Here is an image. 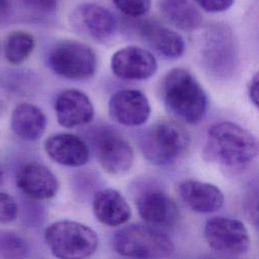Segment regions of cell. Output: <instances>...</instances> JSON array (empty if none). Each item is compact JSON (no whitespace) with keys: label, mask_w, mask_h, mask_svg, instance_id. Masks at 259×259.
I'll return each instance as SVG.
<instances>
[{"label":"cell","mask_w":259,"mask_h":259,"mask_svg":"<svg viewBox=\"0 0 259 259\" xmlns=\"http://www.w3.org/2000/svg\"><path fill=\"white\" fill-rule=\"evenodd\" d=\"M257 154L256 138L241 125L221 121L208 127L203 149L207 160L228 167H242L252 162Z\"/></svg>","instance_id":"cell-1"},{"label":"cell","mask_w":259,"mask_h":259,"mask_svg":"<svg viewBox=\"0 0 259 259\" xmlns=\"http://www.w3.org/2000/svg\"><path fill=\"white\" fill-rule=\"evenodd\" d=\"M161 94L169 111L186 123H197L205 115L206 93L196 78L186 69L170 70L162 80Z\"/></svg>","instance_id":"cell-2"},{"label":"cell","mask_w":259,"mask_h":259,"mask_svg":"<svg viewBox=\"0 0 259 259\" xmlns=\"http://www.w3.org/2000/svg\"><path fill=\"white\" fill-rule=\"evenodd\" d=\"M112 244L119 255L131 258H166L174 253L172 240L151 225H128L114 234Z\"/></svg>","instance_id":"cell-3"},{"label":"cell","mask_w":259,"mask_h":259,"mask_svg":"<svg viewBox=\"0 0 259 259\" xmlns=\"http://www.w3.org/2000/svg\"><path fill=\"white\" fill-rule=\"evenodd\" d=\"M45 240L52 254L62 259H84L95 253L99 239L96 232L75 221H58L45 231Z\"/></svg>","instance_id":"cell-4"},{"label":"cell","mask_w":259,"mask_h":259,"mask_svg":"<svg viewBox=\"0 0 259 259\" xmlns=\"http://www.w3.org/2000/svg\"><path fill=\"white\" fill-rule=\"evenodd\" d=\"M140 145L144 157L150 163L168 165L186 151L189 146V136L175 122L159 121L144 132Z\"/></svg>","instance_id":"cell-5"},{"label":"cell","mask_w":259,"mask_h":259,"mask_svg":"<svg viewBox=\"0 0 259 259\" xmlns=\"http://www.w3.org/2000/svg\"><path fill=\"white\" fill-rule=\"evenodd\" d=\"M200 59L204 67L217 76L227 77L237 65V45L232 29L224 23L208 25L200 38Z\"/></svg>","instance_id":"cell-6"},{"label":"cell","mask_w":259,"mask_h":259,"mask_svg":"<svg viewBox=\"0 0 259 259\" xmlns=\"http://www.w3.org/2000/svg\"><path fill=\"white\" fill-rule=\"evenodd\" d=\"M48 65L59 76L72 80H86L96 71L94 51L78 40L65 39L55 44L48 55Z\"/></svg>","instance_id":"cell-7"},{"label":"cell","mask_w":259,"mask_h":259,"mask_svg":"<svg viewBox=\"0 0 259 259\" xmlns=\"http://www.w3.org/2000/svg\"><path fill=\"white\" fill-rule=\"evenodd\" d=\"M203 234L207 245L222 254L242 255L250 247L249 232L237 219L212 217L206 221Z\"/></svg>","instance_id":"cell-8"},{"label":"cell","mask_w":259,"mask_h":259,"mask_svg":"<svg viewBox=\"0 0 259 259\" xmlns=\"http://www.w3.org/2000/svg\"><path fill=\"white\" fill-rule=\"evenodd\" d=\"M92 145L101 168L112 175L126 173L135 161L132 145L120 135L110 130H97L93 135Z\"/></svg>","instance_id":"cell-9"},{"label":"cell","mask_w":259,"mask_h":259,"mask_svg":"<svg viewBox=\"0 0 259 259\" xmlns=\"http://www.w3.org/2000/svg\"><path fill=\"white\" fill-rule=\"evenodd\" d=\"M108 113L116 123L125 126H139L149 119L151 104L142 91L121 89L110 96Z\"/></svg>","instance_id":"cell-10"},{"label":"cell","mask_w":259,"mask_h":259,"mask_svg":"<svg viewBox=\"0 0 259 259\" xmlns=\"http://www.w3.org/2000/svg\"><path fill=\"white\" fill-rule=\"evenodd\" d=\"M154 55L138 46H127L117 50L110 59L112 73L123 80H146L157 71Z\"/></svg>","instance_id":"cell-11"},{"label":"cell","mask_w":259,"mask_h":259,"mask_svg":"<svg viewBox=\"0 0 259 259\" xmlns=\"http://www.w3.org/2000/svg\"><path fill=\"white\" fill-rule=\"evenodd\" d=\"M72 25L95 40L110 38L116 28L117 20L107 8L96 3H82L71 13Z\"/></svg>","instance_id":"cell-12"},{"label":"cell","mask_w":259,"mask_h":259,"mask_svg":"<svg viewBox=\"0 0 259 259\" xmlns=\"http://www.w3.org/2000/svg\"><path fill=\"white\" fill-rule=\"evenodd\" d=\"M15 182L23 194L36 200L50 199L59 190L57 176L50 168L36 162L21 166L15 174Z\"/></svg>","instance_id":"cell-13"},{"label":"cell","mask_w":259,"mask_h":259,"mask_svg":"<svg viewBox=\"0 0 259 259\" xmlns=\"http://www.w3.org/2000/svg\"><path fill=\"white\" fill-rule=\"evenodd\" d=\"M54 110L60 125L71 128L89 123L94 117V106L90 98L77 89L60 92L54 101Z\"/></svg>","instance_id":"cell-14"},{"label":"cell","mask_w":259,"mask_h":259,"mask_svg":"<svg viewBox=\"0 0 259 259\" xmlns=\"http://www.w3.org/2000/svg\"><path fill=\"white\" fill-rule=\"evenodd\" d=\"M140 217L156 228H170L179 220V209L172 197L161 190H149L137 200Z\"/></svg>","instance_id":"cell-15"},{"label":"cell","mask_w":259,"mask_h":259,"mask_svg":"<svg viewBox=\"0 0 259 259\" xmlns=\"http://www.w3.org/2000/svg\"><path fill=\"white\" fill-rule=\"evenodd\" d=\"M47 155L56 163L68 167H80L89 160V148L80 137L62 133L50 136L44 143Z\"/></svg>","instance_id":"cell-16"},{"label":"cell","mask_w":259,"mask_h":259,"mask_svg":"<svg viewBox=\"0 0 259 259\" xmlns=\"http://www.w3.org/2000/svg\"><path fill=\"white\" fill-rule=\"evenodd\" d=\"M179 194L189 208L199 213L219 210L225 201L224 193L217 185L193 179L180 183Z\"/></svg>","instance_id":"cell-17"},{"label":"cell","mask_w":259,"mask_h":259,"mask_svg":"<svg viewBox=\"0 0 259 259\" xmlns=\"http://www.w3.org/2000/svg\"><path fill=\"white\" fill-rule=\"evenodd\" d=\"M92 209L96 220L108 227L124 225L132 217V209L123 195L112 188L97 191L93 197Z\"/></svg>","instance_id":"cell-18"},{"label":"cell","mask_w":259,"mask_h":259,"mask_svg":"<svg viewBox=\"0 0 259 259\" xmlns=\"http://www.w3.org/2000/svg\"><path fill=\"white\" fill-rule=\"evenodd\" d=\"M142 37L160 55L168 59H176L183 55L185 42L175 30L152 20H145L139 26Z\"/></svg>","instance_id":"cell-19"},{"label":"cell","mask_w":259,"mask_h":259,"mask_svg":"<svg viewBox=\"0 0 259 259\" xmlns=\"http://www.w3.org/2000/svg\"><path fill=\"white\" fill-rule=\"evenodd\" d=\"M10 125L12 132L19 139L32 142L44 135L47 118L39 107L31 103L22 102L12 110Z\"/></svg>","instance_id":"cell-20"},{"label":"cell","mask_w":259,"mask_h":259,"mask_svg":"<svg viewBox=\"0 0 259 259\" xmlns=\"http://www.w3.org/2000/svg\"><path fill=\"white\" fill-rule=\"evenodd\" d=\"M158 9L178 29L193 31L201 25V14L189 0H158Z\"/></svg>","instance_id":"cell-21"},{"label":"cell","mask_w":259,"mask_h":259,"mask_svg":"<svg viewBox=\"0 0 259 259\" xmlns=\"http://www.w3.org/2000/svg\"><path fill=\"white\" fill-rule=\"evenodd\" d=\"M35 41L33 36L23 30L11 31L4 41V56L12 65H19L33 52Z\"/></svg>","instance_id":"cell-22"},{"label":"cell","mask_w":259,"mask_h":259,"mask_svg":"<svg viewBox=\"0 0 259 259\" xmlns=\"http://www.w3.org/2000/svg\"><path fill=\"white\" fill-rule=\"evenodd\" d=\"M28 253L26 241L15 233L0 231V255L4 258H22Z\"/></svg>","instance_id":"cell-23"},{"label":"cell","mask_w":259,"mask_h":259,"mask_svg":"<svg viewBox=\"0 0 259 259\" xmlns=\"http://www.w3.org/2000/svg\"><path fill=\"white\" fill-rule=\"evenodd\" d=\"M114 6L124 15L132 18H139L145 15L150 7L152 0H111Z\"/></svg>","instance_id":"cell-24"},{"label":"cell","mask_w":259,"mask_h":259,"mask_svg":"<svg viewBox=\"0 0 259 259\" xmlns=\"http://www.w3.org/2000/svg\"><path fill=\"white\" fill-rule=\"evenodd\" d=\"M18 214V206L15 200L7 193L0 191V224L14 221Z\"/></svg>","instance_id":"cell-25"},{"label":"cell","mask_w":259,"mask_h":259,"mask_svg":"<svg viewBox=\"0 0 259 259\" xmlns=\"http://www.w3.org/2000/svg\"><path fill=\"white\" fill-rule=\"evenodd\" d=\"M201 9L210 13L227 11L234 4V0H193Z\"/></svg>","instance_id":"cell-26"},{"label":"cell","mask_w":259,"mask_h":259,"mask_svg":"<svg viewBox=\"0 0 259 259\" xmlns=\"http://www.w3.org/2000/svg\"><path fill=\"white\" fill-rule=\"evenodd\" d=\"M23 3L28 8L41 13H50L54 11L57 5L56 0H23Z\"/></svg>","instance_id":"cell-27"},{"label":"cell","mask_w":259,"mask_h":259,"mask_svg":"<svg viewBox=\"0 0 259 259\" xmlns=\"http://www.w3.org/2000/svg\"><path fill=\"white\" fill-rule=\"evenodd\" d=\"M258 73H255L251 78L248 85V95L251 102L257 107L258 106Z\"/></svg>","instance_id":"cell-28"},{"label":"cell","mask_w":259,"mask_h":259,"mask_svg":"<svg viewBox=\"0 0 259 259\" xmlns=\"http://www.w3.org/2000/svg\"><path fill=\"white\" fill-rule=\"evenodd\" d=\"M10 7V0H0V16L5 14Z\"/></svg>","instance_id":"cell-29"},{"label":"cell","mask_w":259,"mask_h":259,"mask_svg":"<svg viewBox=\"0 0 259 259\" xmlns=\"http://www.w3.org/2000/svg\"><path fill=\"white\" fill-rule=\"evenodd\" d=\"M3 179H4L3 171H2V169H1V167H0V186H1V185H2V183H3Z\"/></svg>","instance_id":"cell-30"}]
</instances>
